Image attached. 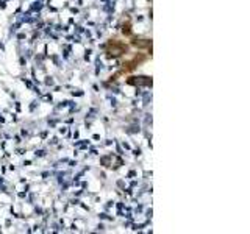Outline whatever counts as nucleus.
Segmentation results:
<instances>
[{
    "label": "nucleus",
    "instance_id": "obj_1",
    "mask_svg": "<svg viewBox=\"0 0 250 234\" xmlns=\"http://www.w3.org/2000/svg\"><path fill=\"white\" fill-rule=\"evenodd\" d=\"M135 45H139V47H149V42H133Z\"/></svg>",
    "mask_w": 250,
    "mask_h": 234
}]
</instances>
